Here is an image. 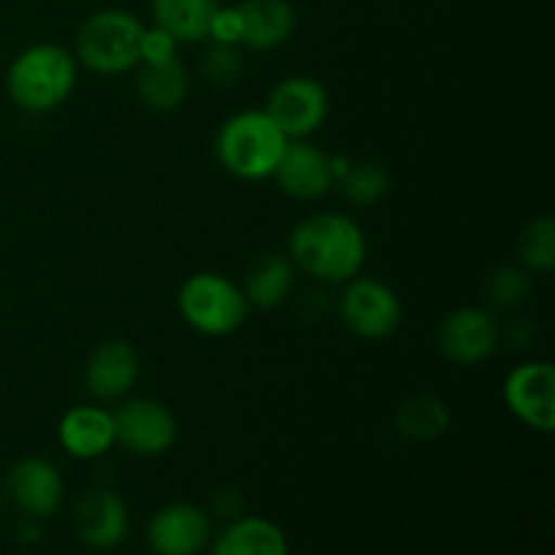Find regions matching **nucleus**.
Here are the masks:
<instances>
[{"label": "nucleus", "instance_id": "obj_1", "mask_svg": "<svg viewBox=\"0 0 555 555\" xmlns=\"http://www.w3.org/2000/svg\"><path fill=\"white\" fill-rule=\"evenodd\" d=\"M285 255L309 280L320 285H345L366 266L369 242L350 215L318 211L293 225Z\"/></svg>", "mask_w": 555, "mask_h": 555}, {"label": "nucleus", "instance_id": "obj_2", "mask_svg": "<svg viewBox=\"0 0 555 555\" xmlns=\"http://www.w3.org/2000/svg\"><path fill=\"white\" fill-rule=\"evenodd\" d=\"M74 52L60 43H33L25 47L5 68V95L27 114H49L63 106L76 90Z\"/></svg>", "mask_w": 555, "mask_h": 555}, {"label": "nucleus", "instance_id": "obj_3", "mask_svg": "<svg viewBox=\"0 0 555 555\" xmlns=\"http://www.w3.org/2000/svg\"><path fill=\"white\" fill-rule=\"evenodd\" d=\"M287 135L266 108H244L222 119L215 135L217 163L242 182H263L274 177Z\"/></svg>", "mask_w": 555, "mask_h": 555}, {"label": "nucleus", "instance_id": "obj_4", "mask_svg": "<svg viewBox=\"0 0 555 555\" xmlns=\"http://www.w3.org/2000/svg\"><path fill=\"white\" fill-rule=\"evenodd\" d=\"M146 25L125 9H101L87 16L74 38L76 63L101 76H119L141 63Z\"/></svg>", "mask_w": 555, "mask_h": 555}, {"label": "nucleus", "instance_id": "obj_5", "mask_svg": "<svg viewBox=\"0 0 555 555\" xmlns=\"http://www.w3.org/2000/svg\"><path fill=\"white\" fill-rule=\"evenodd\" d=\"M179 318L201 336L222 339L242 328L253 307L244 298L238 282L220 271H195L179 285Z\"/></svg>", "mask_w": 555, "mask_h": 555}, {"label": "nucleus", "instance_id": "obj_6", "mask_svg": "<svg viewBox=\"0 0 555 555\" xmlns=\"http://www.w3.org/2000/svg\"><path fill=\"white\" fill-rule=\"evenodd\" d=\"M336 312H339L341 325L363 341L390 339L404 320L399 293L374 276L361 274L341 285Z\"/></svg>", "mask_w": 555, "mask_h": 555}, {"label": "nucleus", "instance_id": "obj_7", "mask_svg": "<svg viewBox=\"0 0 555 555\" xmlns=\"http://www.w3.org/2000/svg\"><path fill=\"white\" fill-rule=\"evenodd\" d=\"M114 417V437L122 450L139 459H157L173 448L179 437V423L171 406L150 396H125L117 401Z\"/></svg>", "mask_w": 555, "mask_h": 555}, {"label": "nucleus", "instance_id": "obj_8", "mask_svg": "<svg viewBox=\"0 0 555 555\" xmlns=\"http://www.w3.org/2000/svg\"><path fill=\"white\" fill-rule=\"evenodd\" d=\"M263 108L280 125L287 139H309L328 119L331 98L320 79L307 74H293L271 87Z\"/></svg>", "mask_w": 555, "mask_h": 555}, {"label": "nucleus", "instance_id": "obj_9", "mask_svg": "<svg viewBox=\"0 0 555 555\" xmlns=\"http://www.w3.org/2000/svg\"><path fill=\"white\" fill-rule=\"evenodd\" d=\"M502 345V328L491 309L459 307L437 325V350L455 366H480Z\"/></svg>", "mask_w": 555, "mask_h": 555}, {"label": "nucleus", "instance_id": "obj_10", "mask_svg": "<svg viewBox=\"0 0 555 555\" xmlns=\"http://www.w3.org/2000/svg\"><path fill=\"white\" fill-rule=\"evenodd\" d=\"M504 406L524 426L540 434L555 431V369L547 361H526L509 369L502 383Z\"/></svg>", "mask_w": 555, "mask_h": 555}, {"label": "nucleus", "instance_id": "obj_11", "mask_svg": "<svg viewBox=\"0 0 555 555\" xmlns=\"http://www.w3.org/2000/svg\"><path fill=\"white\" fill-rule=\"evenodd\" d=\"M215 537L209 509L195 502H171L155 509L146 524L152 555H201Z\"/></svg>", "mask_w": 555, "mask_h": 555}, {"label": "nucleus", "instance_id": "obj_12", "mask_svg": "<svg viewBox=\"0 0 555 555\" xmlns=\"http://www.w3.org/2000/svg\"><path fill=\"white\" fill-rule=\"evenodd\" d=\"M5 499L27 518L47 520L63 507L65 480L57 464L43 455H22L3 477Z\"/></svg>", "mask_w": 555, "mask_h": 555}, {"label": "nucleus", "instance_id": "obj_13", "mask_svg": "<svg viewBox=\"0 0 555 555\" xmlns=\"http://www.w3.org/2000/svg\"><path fill=\"white\" fill-rule=\"evenodd\" d=\"M74 529L90 551H117L130 534L128 504L112 488H90L74 507Z\"/></svg>", "mask_w": 555, "mask_h": 555}, {"label": "nucleus", "instance_id": "obj_14", "mask_svg": "<svg viewBox=\"0 0 555 555\" xmlns=\"http://www.w3.org/2000/svg\"><path fill=\"white\" fill-rule=\"evenodd\" d=\"M141 377V358L125 339H106L85 363V388L98 404H112L130 396Z\"/></svg>", "mask_w": 555, "mask_h": 555}, {"label": "nucleus", "instance_id": "obj_15", "mask_svg": "<svg viewBox=\"0 0 555 555\" xmlns=\"http://www.w3.org/2000/svg\"><path fill=\"white\" fill-rule=\"evenodd\" d=\"M282 193L296 201H318L334 188V155L309 139L287 141L274 177Z\"/></svg>", "mask_w": 555, "mask_h": 555}, {"label": "nucleus", "instance_id": "obj_16", "mask_svg": "<svg viewBox=\"0 0 555 555\" xmlns=\"http://www.w3.org/2000/svg\"><path fill=\"white\" fill-rule=\"evenodd\" d=\"M57 442L76 461L103 459L117 444L112 410L101 404L70 406L57 423Z\"/></svg>", "mask_w": 555, "mask_h": 555}, {"label": "nucleus", "instance_id": "obj_17", "mask_svg": "<svg viewBox=\"0 0 555 555\" xmlns=\"http://www.w3.org/2000/svg\"><path fill=\"white\" fill-rule=\"evenodd\" d=\"M209 555H291L287 537L274 520L247 515L228 520L209 542Z\"/></svg>", "mask_w": 555, "mask_h": 555}, {"label": "nucleus", "instance_id": "obj_18", "mask_svg": "<svg viewBox=\"0 0 555 555\" xmlns=\"http://www.w3.org/2000/svg\"><path fill=\"white\" fill-rule=\"evenodd\" d=\"M242 47L253 52H274L285 47L298 27V14L287 0H242Z\"/></svg>", "mask_w": 555, "mask_h": 555}, {"label": "nucleus", "instance_id": "obj_19", "mask_svg": "<svg viewBox=\"0 0 555 555\" xmlns=\"http://www.w3.org/2000/svg\"><path fill=\"white\" fill-rule=\"evenodd\" d=\"M296 266L291 263L285 253L258 255L244 271V298H247L249 307L260 309V312L280 309L296 291Z\"/></svg>", "mask_w": 555, "mask_h": 555}, {"label": "nucleus", "instance_id": "obj_20", "mask_svg": "<svg viewBox=\"0 0 555 555\" xmlns=\"http://www.w3.org/2000/svg\"><path fill=\"white\" fill-rule=\"evenodd\" d=\"M135 95L150 112L171 114L184 106L190 95V74L184 63L177 57L163 63H139L135 65Z\"/></svg>", "mask_w": 555, "mask_h": 555}, {"label": "nucleus", "instance_id": "obj_21", "mask_svg": "<svg viewBox=\"0 0 555 555\" xmlns=\"http://www.w3.org/2000/svg\"><path fill=\"white\" fill-rule=\"evenodd\" d=\"M217 5L220 0H152V25L177 43H201L209 38Z\"/></svg>", "mask_w": 555, "mask_h": 555}, {"label": "nucleus", "instance_id": "obj_22", "mask_svg": "<svg viewBox=\"0 0 555 555\" xmlns=\"http://www.w3.org/2000/svg\"><path fill=\"white\" fill-rule=\"evenodd\" d=\"M453 423L448 401L437 393H415L406 396L396 410V428L401 437L412 442H431L439 439Z\"/></svg>", "mask_w": 555, "mask_h": 555}, {"label": "nucleus", "instance_id": "obj_23", "mask_svg": "<svg viewBox=\"0 0 555 555\" xmlns=\"http://www.w3.org/2000/svg\"><path fill=\"white\" fill-rule=\"evenodd\" d=\"M518 266L529 274H551L555 266V222L551 215L531 217L515 238Z\"/></svg>", "mask_w": 555, "mask_h": 555}, {"label": "nucleus", "instance_id": "obj_24", "mask_svg": "<svg viewBox=\"0 0 555 555\" xmlns=\"http://www.w3.org/2000/svg\"><path fill=\"white\" fill-rule=\"evenodd\" d=\"M334 188L345 195L352 206H374L388 195L390 177L383 163L374 160H350L345 171L339 173Z\"/></svg>", "mask_w": 555, "mask_h": 555}, {"label": "nucleus", "instance_id": "obj_25", "mask_svg": "<svg viewBox=\"0 0 555 555\" xmlns=\"http://www.w3.org/2000/svg\"><path fill=\"white\" fill-rule=\"evenodd\" d=\"M486 301L499 312H513V309L524 307L526 298L531 296V274L518 263H504L488 274Z\"/></svg>", "mask_w": 555, "mask_h": 555}, {"label": "nucleus", "instance_id": "obj_26", "mask_svg": "<svg viewBox=\"0 0 555 555\" xmlns=\"http://www.w3.org/2000/svg\"><path fill=\"white\" fill-rule=\"evenodd\" d=\"M244 74V54L236 43L206 41L201 54V76L215 87H233Z\"/></svg>", "mask_w": 555, "mask_h": 555}, {"label": "nucleus", "instance_id": "obj_27", "mask_svg": "<svg viewBox=\"0 0 555 555\" xmlns=\"http://www.w3.org/2000/svg\"><path fill=\"white\" fill-rule=\"evenodd\" d=\"M242 36H244L242 9H238V5H217L209 25V38H206V41L236 43V47H242Z\"/></svg>", "mask_w": 555, "mask_h": 555}, {"label": "nucleus", "instance_id": "obj_28", "mask_svg": "<svg viewBox=\"0 0 555 555\" xmlns=\"http://www.w3.org/2000/svg\"><path fill=\"white\" fill-rule=\"evenodd\" d=\"M244 509H247V502H244V493L238 491L236 486H222L211 493V502H209V515L211 520H236L242 518Z\"/></svg>", "mask_w": 555, "mask_h": 555}, {"label": "nucleus", "instance_id": "obj_29", "mask_svg": "<svg viewBox=\"0 0 555 555\" xmlns=\"http://www.w3.org/2000/svg\"><path fill=\"white\" fill-rule=\"evenodd\" d=\"M179 43L160 27H146L141 38V63H163V60L177 57Z\"/></svg>", "mask_w": 555, "mask_h": 555}, {"label": "nucleus", "instance_id": "obj_30", "mask_svg": "<svg viewBox=\"0 0 555 555\" xmlns=\"http://www.w3.org/2000/svg\"><path fill=\"white\" fill-rule=\"evenodd\" d=\"M14 540L20 542L22 547H36L38 542L43 540L41 520H38V518H27V515H22V520H20V524H16V529H14Z\"/></svg>", "mask_w": 555, "mask_h": 555}, {"label": "nucleus", "instance_id": "obj_31", "mask_svg": "<svg viewBox=\"0 0 555 555\" xmlns=\"http://www.w3.org/2000/svg\"><path fill=\"white\" fill-rule=\"evenodd\" d=\"M507 339L518 350H526V347L537 345V325H531L529 320H513L507 328Z\"/></svg>", "mask_w": 555, "mask_h": 555}, {"label": "nucleus", "instance_id": "obj_32", "mask_svg": "<svg viewBox=\"0 0 555 555\" xmlns=\"http://www.w3.org/2000/svg\"><path fill=\"white\" fill-rule=\"evenodd\" d=\"M5 504V491H3V477H0V509H3Z\"/></svg>", "mask_w": 555, "mask_h": 555}]
</instances>
